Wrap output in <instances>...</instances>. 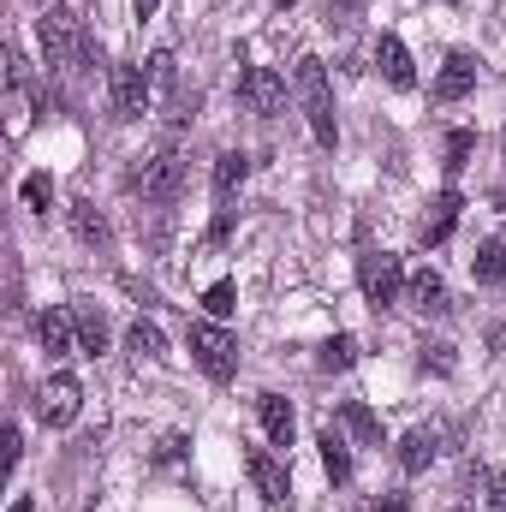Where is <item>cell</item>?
I'll use <instances>...</instances> for the list:
<instances>
[{
	"label": "cell",
	"mask_w": 506,
	"mask_h": 512,
	"mask_svg": "<svg viewBox=\"0 0 506 512\" xmlns=\"http://www.w3.org/2000/svg\"><path fill=\"white\" fill-rule=\"evenodd\" d=\"M292 84H298V102H304V120H310V137L322 149L340 143V126H334V90H328V66L316 54H298L292 66Z\"/></svg>",
	"instance_id": "6da1fadb"
},
{
	"label": "cell",
	"mask_w": 506,
	"mask_h": 512,
	"mask_svg": "<svg viewBox=\"0 0 506 512\" xmlns=\"http://www.w3.org/2000/svg\"><path fill=\"white\" fill-rule=\"evenodd\" d=\"M36 36H42V54H48V66H72V60H84V42H90L84 18H78V12H66V6H42V18H36Z\"/></svg>",
	"instance_id": "7a4b0ae2"
},
{
	"label": "cell",
	"mask_w": 506,
	"mask_h": 512,
	"mask_svg": "<svg viewBox=\"0 0 506 512\" xmlns=\"http://www.w3.org/2000/svg\"><path fill=\"white\" fill-rule=\"evenodd\" d=\"M191 358L203 364L209 382H233L239 376V340L221 322H191Z\"/></svg>",
	"instance_id": "3957f363"
},
{
	"label": "cell",
	"mask_w": 506,
	"mask_h": 512,
	"mask_svg": "<svg viewBox=\"0 0 506 512\" xmlns=\"http://www.w3.org/2000/svg\"><path fill=\"white\" fill-rule=\"evenodd\" d=\"M185 173H191V167H185V155L167 143V149H155V155H149V161L131 173V185H137L149 203H173V197L185 191Z\"/></svg>",
	"instance_id": "277c9868"
},
{
	"label": "cell",
	"mask_w": 506,
	"mask_h": 512,
	"mask_svg": "<svg viewBox=\"0 0 506 512\" xmlns=\"http://www.w3.org/2000/svg\"><path fill=\"white\" fill-rule=\"evenodd\" d=\"M358 286H364V298L387 310V304H399L405 298V262L393 251H364L358 256Z\"/></svg>",
	"instance_id": "5b68a950"
},
{
	"label": "cell",
	"mask_w": 506,
	"mask_h": 512,
	"mask_svg": "<svg viewBox=\"0 0 506 512\" xmlns=\"http://www.w3.org/2000/svg\"><path fill=\"white\" fill-rule=\"evenodd\" d=\"M108 90H114V114H120V120H143V114L155 108V84H149V72L131 66V60L108 72Z\"/></svg>",
	"instance_id": "8992f818"
},
{
	"label": "cell",
	"mask_w": 506,
	"mask_h": 512,
	"mask_svg": "<svg viewBox=\"0 0 506 512\" xmlns=\"http://www.w3.org/2000/svg\"><path fill=\"white\" fill-rule=\"evenodd\" d=\"M239 102L251 108L256 120H274V114H286V78H280L274 66H251V72L239 78Z\"/></svg>",
	"instance_id": "52a82bcc"
},
{
	"label": "cell",
	"mask_w": 506,
	"mask_h": 512,
	"mask_svg": "<svg viewBox=\"0 0 506 512\" xmlns=\"http://www.w3.org/2000/svg\"><path fill=\"white\" fill-rule=\"evenodd\" d=\"M78 411H84L78 376H48V387L36 393V417H42L48 429H66V423H78Z\"/></svg>",
	"instance_id": "ba28073f"
},
{
	"label": "cell",
	"mask_w": 506,
	"mask_h": 512,
	"mask_svg": "<svg viewBox=\"0 0 506 512\" xmlns=\"http://www.w3.org/2000/svg\"><path fill=\"white\" fill-rule=\"evenodd\" d=\"M471 90H477V54L453 48V54L441 60V72H435V102H459V96H471Z\"/></svg>",
	"instance_id": "9c48e42d"
},
{
	"label": "cell",
	"mask_w": 506,
	"mask_h": 512,
	"mask_svg": "<svg viewBox=\"0 0 506 512\" xmlns=\"http://www.w3.org/2000/svg\"><path fill=\"white\" fill-rule=\"evenodd\" d=\"M245 471H251L256 495H262L268 507H286V501H292V477H286V465H280L274 453H251V459H245Z\"/></svg>",
	"instance_id": "30bf717a"
},
{
	"label": "cell",
	"mask_w": 506,
	"mask_h": 512,
	"mask_svg": "<svg viewBox=\"0 0 506 512\" xmlns=\"http://www.w3.org/2000/svg\"><path fill=\"white\" fill-rule=\"evenodd\" d=\"M405 304H411L417 316H447V310H453V304H447V286H441V274H435V268L405 274Z\"/></svg>",
	"instance_id": "8fae6325"
},
{
	"label": "cell",
	"mask_w": 506,
	"mask_h": 512,
	"mask_svg": "<svg viewBox=\"0 0 506 512\" xmlns=\"http://www.w3.org/2000/svg\"><path fill=\"white\" fill-rule=\"evenodd\" d=\"M66 215H72V233H78V245H90V251H108V245H114V227H108V215H102L90 197H78Z\"/></svg>",
	"instance_id": "7c38bea8"
},
{
	"label": "cell",
	"mask_w": 506,
	"mask_h": 512,
	"mask_svg": "<svg viewBox=\"0 0 506 512\" xmlns=\"http://www.w3.org/2000/svg\"><path fill=\"white\" fill-rule=\"evenodd\" d=\"M36 340H42V352H48V358H72L78 316H66V310H42V316H36Z\"/></svg>",
	"instance_id": "4fadbf2b"
},
{
	"label": "cell",
	"mask_w": 506,
	"mask_h": 512,
	"mask_svg": "<svg viewBox=\"0 0 506 512\" xmlns=\"http://www.w3.org/2000/svg\"><path fill=\"white\" fill-rule=\"evenodd\" d=\"M376 66L393 90H411V84H417V66H411V54H405L399 36H376Z\"/></svg>",
	"instance_id": "5bb4252c"
},
{
	"label": "cell",
	"mask_w": 506,
	"mask_h": 512,
	"mask_svg": "<svg viewBox=\"0 0 506 512\" xmlns=\"http://www.w3.org/2000/svg\"><path fill=\"white\" fill-rule=\"evenodd\" d=\"M459 209H465V197H459V191H441V197L429 203V215H423V245H447L453 227H459Z\"/></svg>",
	"instance_id": "9a60e30c"
},
{
	"label": "cell",
	"mask_w": 506,
	"mask_h": 512,
	"mask_svg": "<svg viewBox=\"0 0 506 512\" xmlns=\"http://www.w3.org/2000/svg\"><path fill=\"white\" fill-rule=\"evenodd\" d=\"M245 173H251V155H245V149H221V155H215V173H209L215 197H221V203H233V191L245 185Z\"/></svg>",
	"instance_id": "2e32d148"
},
{
	"label": "cell",
	"mask_w": 506,
	"mask_h": 512,
	"mask_svg": "<svg viewBox=\"0 0 506 512\" xmlns=\"http://www.w3.org/2000/svg\"><path fill=\"white\" fill-rule=\"evenodd\" d=\"M256 417H262V429H268V441L274 447H292V405L280 399V393H256Z\"/></svg>",
	"instance_id": "e0dca14e"
},
{
	"label": "cell",
	"mask_w": 506,
	"mask_h": 512,
	"mask_svg": "<svg viewBox=\"0 0 506 512\" xmlns=\"http://www.w3.org/2000/svg\"><path fill=\"white\" fill-rule=\"evenodd\" d=\"M435 453H441V435H435V429H411V435L399 441V471H411V477H417V471H429V465H435Z\"/></svg>",
	"instance_id": "ac0fdd59"
},
{
	"label": "cell",
	"mask_w": 506,
	"mask_h": 512,
	"mask_svg": "<svg viewBox=\"0 0 506 512\" xmlns=\"http://www.w3.org/2000/svg\"><path fill=\"white\" fill-rule=\"evenodd\" d=\"M340 423H346V429H352L364 447H387V435H381V417L364 405V399H346V405H340Z\"/></svg>",
	"instance_id": "d6986e66"
},
{
	"label": "cell",
	"mask_w": 506,
	"mask_h": 512,
	"mask_svg": "<svg viewBox=\"0 0 506 512\" xmlns=\"http://www.w3.org/2000/svg\"><path fill=\"white\" fill-rule=\"evenodd\" d=\"M78 352H84V358H102V352H108V316H102L96 304L78 310Z\"/></svg>",
	"instance_id": "ffe728a7"
},
{
	"label": "cell",
	"mask_w": 506,
	"mask_h": 512,
	"mask_svg": "<svg viewBox=\"0 0 506 512\" xmlns=\"http://www.w3.org/2000/svg\"><path fill=\"white\" fill-rule=\"evenodd\" d=\"M471 274H477V286H501V280H506V245H501V239H483V245H477Z\"/></svg>",
	"instance_id": "44dd1931"
},
{
	"label": "cell",
	"mask_w": 506,
	"mask_h": 512,
	"mask_svg": "<svg viewBox=\"0 0 506 512\" xmlns=\"http://www.w3.org/2000/svg\"><path fill=\"white\" fill-rule=\"evenodd\" d=\"M316 447H322V465H328V477H334V483H352V447H346L334 429H322V441H316Z\"/></svg>",
	"instance_id": "7402d4cb"
},
{
	"label": "cell",
	"mask_w": 506,
	"mask_h": 512,
	"mask_svg": "<svg viewBox=\"0 0 506 512\" xmlns=\"http://www.w3.org/2000/svg\"><path fill=\"white\" fill-rule=\"evenodd\" d=\"M126 346L137 352V358H149V364H155V358H167V334H161L155 322H131V328H126Z\"/></svg>",
	"instance_id": "603a6c76"
},
{
	"label": "cell",
	"mask_w": 506,
	"mask_h": 512,
	"mask_svg": "<svg viewBox=\"0 0 506 512\" xmlns=\"http://www.w3.org/2000/svg\"><path fill=\"white\" fill-rule=\"evenodd\" d=\"M316 364H322V370H352V364H358V340H352V334H334V340L316 352Z\"/></svg>",
	"instance_id": "cb8c5ba5"
},
{
	"label": "cell",
	"mask_w": 506,
	"mask_h": 512,
	"mask_svg": "<svg viewBox=\"0 0 506 512\" xmlns=\"http://www.w3.org/2000/svg\"><path fill=\"white\" fill-rule=\"evenodd\" d=\"M18 197H24V209H30V215H48V209H54V179H48V173H30Z\"/></svg>",
	"instance_id": "d4e9b609"
},
{
	"label": "cell",
	"mask_w": 506,
	"mask_h": 512,
	"mask_svg": "<svg viewBox=\"0 0 506 512\" xmlns=\"http://www.w3.org/2000/svg\"><path fill=\"white\" fill-rule=\"evenodd\" d=\"M477 155V131H447V173H465V161Z\"/></svg>",
	"instance_id": "484cf974"
},
{
	"label": "cell",
	"mask_w": 506,
	"mask_h": 512,
	"mask_svg": "<svg viewBox=\"0 0 506 512\" xmlns=\"http://www.w3.org/2000/svg\"><path fill=\"white\" fill-rule=\"evenodd\" d=\"M203 310H209V316H233V310H239V286H233V280H215V286L203 292Z\"/></svg>",
	"instance_id": "4316f807"
},
{
	"label": "cell",
	"mask_w": 506,
	"mask_h": 512,
	"mask_svg": "<svg viewBox=\"0 0 506 512\" xmlns=\"http://www.w3.org/2000/svg\"><path fill=\"white\" fill-rule=\"evenodd\" d=\"M233 227H239V209H221V215L209 221V233H203V245H209V251H221V245L233 239Z\"/></svg>",
	"instance_id": "83f0119b"
},
{
	"label": "cell",
	"mask_w": 506,
	"mask_h": 512,
	"mask_svg": "<svg viewBox=\"0 0 506 512\" xmlns=\"http://www.w3.org/2000/svg\"><path fill=\"white\" fill-rule=\"evenodd\" d=\"M143 72H149V84H173V54H167V48H155Z\"/></svg>",
	"instance_id": "f1b7e54d"
},
{
	"label": "cell",
	"mask_w": 506,
	"mask_h": 512,
	"mask_svg": "<svg viewBox=\"0 0 506 512\" xmlns=\"http://www.w3.org/2000/svg\"><path fill=\"white\" fill-rule=\"evenodd\" d=\"M453 346H423V370H435V376H453V358H447Z\"/></svg>",
	"instance_id": "f546056e"
},
{
	"label": "cell",
	"mask_w": 506,
	"mask_h": 512,
	"mask_svg": "<svg viewBox=\"0 0 506 512\" xmlns=\"http://www.w3.org/2000/svg\"><path fill=\"white\" fill-rule=\"evenodd\" d=\"M185 447H191L185 435H167V441L155 447V459H161V465H179V459H185Z\"/></svg>",
	"instance_id": "4dcf8cb0"
},
{
	"label": "cell",
	"mask_w": 506,
	"mask_h": 512,
	"mask_svg": "<svg viewBox=\"0 0 506 512\" xmlns=\"http://www.w3.org/2000/svg\"><path fill=\"white\" fill-rule=\"evenodd\" d=\"M0 447H6V471H12V465L24 459V435H18V429H6V441H0Z\"/></svg>",
	"instance_id": "1f68e13d"
},
{
	"label": "cell",
	"mask_w": 506,
	"mask_h": 512,
	"mask_svg": "<svg viewBox=\"0 0 506 512\" xmlns=\"http://www.w3.org/2000/svg\"><path fill=\"white\" fill-rule=\"evenodd\" d=\"M489 512H506V471L489 477Z\"/></svg>",
	"instance_id": "d6a6232c"
},
{
	"label": "cell",
	"mask_w": 506,
	"mask_h": 512,
	"mask_svg": "<svg viewBox=\"0 0 506 512\" xmlns=\"http://www.w3.org/2000/svg\"><path fill=\"white\" fill-rule=\"evenodd\" d=\"M376 512H411V507H405V495H387V501H376Z\"/></svg>",
	"instance_id": "836d02e7"
},
{
	"label": "cell",
	"mask_w": 506,
	"mask_h": 512,
	"mask_svg": "<svg viewBox=\"0 0 506 512\" xmlns=\"http://www.w3.org/2000/svg\"><path fill=\"white\" fill-rule=\"evenodd\" d=\"M155 6H161V0H131V12H137V18H155Z\"/></svg>",
	"instance_id": "e575fe53"
},
{
	"label": "cell",
	"mask_w": 506,
	"mask_h": 512,
	"mask_svg": "<svg viewBox=\"0 0 506 512\" xmlns=\"http://www.w3.org/2000/svg\"><path fill=\"white\" fill-rule=\"evenodd\" d=\"M12 512H36V501H30V495H18V501H12Z\"/></svg>",
	"instance_id": "d590c367"
},
{
	"label": "cell",
	"mask_w": 506,
	"mask_h": 512,
	"mask_svg": "<svg viewBox=\"0 0 506 512\" xmlns=\"http://www.w3.org/2000/svg\"><path fill=\"white\" fill-rule=\"evenodd\" d=\"M274 6H280V12H286V6H298V0H274Z\"/></svg>",
	"instance_id": "8d00e7d4"
},
{
	"label": "cell",
	"mask_w": 506,
	"mask_h": 512,
	"mask_svg": "<svg viewBox=\"0 0 506 512\" xmlns=\"http://www.w3.org/2000/svg\"><path fill=\"white\" fill-rule=\"evenodd\" d=\"M30 6H48V0H30Z\"/></svg>",
	"instance_id": "74e56055"
},
{
	"label": "cell",
	"mask_w": 506,
	"mask_h": 512,
	"mask_svg": "<svg viewBox=\"0 0 506 512\" xmlns=\"http://www.w3.org/2000/svg\"><path fill=\"white\" fill-rule=\"evenodd\" d=\"M453 512H471V507H453Z\"/></svg>",
	"instance_id": "f35d334b"
},
{
	"label": "cell",
	"mask_w": 506,
	"mask_h": 512,
	"mask_svg": "<svg viewBox=\"0 0 506 512\" xmlns=\"http://www.w3.org/2000/svg\"><path fill=\"white\" fill-rule=\"evenodd\" d=\"M447 6H459V0H447Z\"/></svg>",
	"instance_id": "ab89813d"
}]
</instances>
